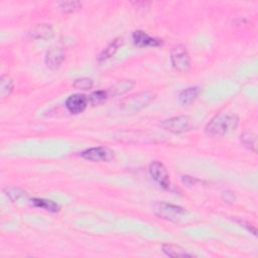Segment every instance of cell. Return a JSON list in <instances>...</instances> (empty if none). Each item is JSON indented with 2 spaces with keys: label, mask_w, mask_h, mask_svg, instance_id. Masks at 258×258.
Masks as SVG:
<instances>
[{
  "label": "cell",
  "mask_w": 258,
  "mask_h": 258,
  "mask_svg": "<svg viewBox=\"0 0 258 258\" xmlns=\"http://www.w3.org/2000/svg\"><path fill=\"white\" fill-rule=\"evenodd\" d=\"M239 124L237 115L229 112L217 114L206 126V132L211 136H223L234 131Z\"/></svg>",
  "instance_id": "1"
},
{
  "label": "cell",
  "mask_w": 258,
  "mask_h": 258,
  "mask_svg": "<svg viewBox=\"0 0 258 258\" xmlns=\"http://www.w3.org/2000/svg\"><path fill=\"white\" fill-rule=\"evenodd\" d=\"M155 99V94L152 92H140L123 99L119 103V109L121 112L130 113L136 112L138 110L149 105Z\"/></svg>",
  "instance_id": "2"
},
{
  "label": "cell",
  "mask_w": 258,
  "mask_h": 258,
  "mask_svg": "<svg viewBox=\"0 0 258 258\" xmlns=\"http://www.w3.org/2000/svg\"><path fill=\"white\" fill-rule=\"evenodd\" d=\"M171 61L173 68L180 73L188 72L191 69L190 55L182 45H176L172 49Z\"/></svg>",
  "instance_id": "3"
},
{
  "label": "cell",
  "mask_w": 258,
  "mask_h": 258,
  "mask_svg": "<svg viewBox=\"0 0 258 258\" xmlns=\"http://www.w3.org/2000/svg\"><path fill=\"white\" fill-rule=\"evenodd\" d=\"M154 211L159 217L171 221V222H177V221H179L187 213L185 209H182L178 206L163 202L157 203L154 206Z\"/></svg>",
  "instance_id": "4"
},
{
  "label": "cell",
  "mask_w": 258,
  "mask_h": 258,
  "mask_svg": "<svg viewBox=\"0 0 258 258\" xmlns=\"http://www.w3.org/2000/svg\"><path fill=\"white\" fill-rule=\"evenodd\" d=\"M162 127L172 133L179 134L190 131L193 127V122L189 116H177L165 120L162 123Z\"/></svg>",
  "instance_id": "5"
},
{
  "label": "cell",
  "mask_w": 258,
  "mask_h": 258,
  "mask_svg": "<svg viewBox=\"0 0 258 258\" xmlns=\"http://www.w3.org/2000/svg\"><path fill=\"white\" fill-rule=\"evenodd\" d=\"M81 157L94 163H108L114 159V153L105 146L93 147L81 154Z\"/></svg>",
  "instance_id": "6"
},
{
  "label": "cell",
  "mask_w": 258,
  "mask_h": 258,
  "mask_svg": "<svg viewBox=\"0 0 258 258\" xmlns=\"http://www.w3.org/2000/svg\"><path fill=\"white\" fill-rule=\"evenodd\" d=\"M150 172L152 177L164 189H170V175L167 168L160 162H153L150 166Z\"/></svg>",
  "instance_id": "7"
},
{
  "label": "cell",
  "mask_w": 258,
  "mask_h": 258,
  "mask_svg": "<svg viewBox=\"0 0 258 258\" xmlns=\"http://www.w3.org/2000/svg\"><path fill=\"white\" fill-rule=\"evenodd\" d=\"M88 98L85 95L75 94L70 96L66 101V107L72 114H80L88 105Z\"/></svg>",
  "instance_id": "8"
},
{
  "label": "cell",
  "mask_w": 258,
  "mask_h": 258,
  "mask_svg": "<svg viewBox=\"0 0 258 258\" xmlns=\"http://www.w3.org/2000/svg\"><path fill=\"white\" fill-rule=\"evenodd\" d=\"M132 38L134 41V44L140 48H158L163 46V41L160 39L152 38L151 35L145 33L142 30H135L132 34Z\"/></svg>",
  "instance_id": "9"
},
{
  "label": "cell",
  "mask_w": 258,
  "mask_h": 258,
  "mask_svg": "<svg viewBox=\"0 0 258 258\" xmlns=\"http://www.w3.org/2000/svg\"><path fill=\"white\" fill-rule=\"evenodd\" d=\"M29 36L34 40H49L54 36V29L47 23L36 24L29 30Z\"/></svg>",
  "instance_id": "10"
},
{
  "label": "cell",
  "mask_w": 258,
  "mask_h": 258,
  "mask_svg": "<svg viewBox=\"0 0 258 258\" xmlns=\"http://www.w3.org/2000/svg\"><path fill=\"white\" fill-rule=\"evenodd\" d=\"M65 60V53L60 48H53L46 55V64L51 70H57Z\"/></svg>",
  "instance_id": "11"
},
{
  "label": "cell",
  "mask_w": 258,
  "mask_h": 258,
  "mask_svg": "<svg viewBox=\"0 0 258 258\" xmlns=\"http://www.w3.org/2000/svg\"><path fill=\"white\" fill-rule=\"evenodd\" d=\"M135 85V82L132 80H124V81H120L118 83H116L115 85H113L111 88H110L107 93L108 96H120L123 95L127 92H129Z\"/></svg>",
  "instance_id": "12"
},
{
  "label": "cell",
  "mask_w": 258,
  "mask_h": 258,
  "mask_svg": "<svg viewBox=\"0 0 258 258\" xmlns=\"http://www.w3.org/2000/svg\"><path fill=\"white\" fill-rule=\"evenodd\" d=\"M200 91L201 90L199 87H189L185 90H182L178 95V102L183 106L191 104L198 97Z\"/></svg>",
  "instance_id": "13"
},
{
  "label": "cell",
  "mask_w": 258,
  "mask_h": 258,
  "mask_svg": "<svg viewBox=\"0 0 258 258\" xmlns=\"http://www.w3.org/2000/svg\"><path fill=\"white\" fill-rule=\"evenodd\" d=\"M122 45V39H116L111 44H109L105 50L101 52V54L98 56V62L103 63L113 57L115 53L118 51L119 47Z\"/></svg>",
  "instance_id": "14"
},
{
  "label": "cell",
  "mask_w": 258,
  "mask_h": 258,
  "mask_svg": "<svg viewBox=\"0 0 258 258\" xmlns=\"http://www.w3.org/2000/svg\"><path fill=\"white\" fill-rule=\"evenodd\" d=\"M163 251L170 257H192V254L188 253L182 247L174 244L163 245Z\"/></svg>",
  "instance_id": "15"
},
{
  "label": "cell",
  "mask_w": 258,
  "mask_h": 258,
  "mask_svg": "<svg viewBox=\"0 0 258 258\" xmlns=\"http://www.w3.org/2000/svg\"><path fill=\"white\" fill-rule=\"evenodd\" d=\"M14 88V83L12 79H10L8 76H2L0 79V96L3 99L10 96Z\"/></svg>",
  "instance_id": "16"
},
{
  "label": "cell",
  "mask_w": 258,
  "mask_h": 258,
  "mask_svg": "<svg viewBox=\"0 0 258 258\" xmlns=\"http://www.w3.org/2000/svg\"><path fill=\"white\" fill-rule=\"evenodd\" d=\"M31 205L38 208L45 209L46 211H50L53 213H57L60 211V207L53 201L50 200H45V199H32L31 200Z\"/></svg>",
  "instance_id": "17"
},
{
  "label": "cell",
  "mask_w": 258,
  "mask_h": 258,
  "mask_svg": "<svg viewBox=\"0 0 258 258\" xmlns=\"http://www.w3.org/2000/svg\"><path fill=\"white\" fill-rule=\"evenodd\" d=\"M241 141L243 144L247 147V149L251 150L252 152H257V137L256 135L251 131H246L241 135Z\"/></svg>",
  "instance_id": "18"
},
{
  "label": "cell",
  "mask_w": 258,
  "mask_h": 258,
  "mask_svg": "<svg viewBox=\"0 0 258 258\" xmlns=\"http://www.w3.org/2000/svg\"><path fill=\"white\" fill-rule=\"evenodd\" d=\"M81 6H82V3L80 1H72V0L71 1H62L59 3L60 9L66 13L76 11Z\"/></svg>",
  "instance_id": "19"
},
{
  "label": "cell",
  "mask_w": 258,
  "mask_h": 258,
  "mask_svg": "<svg viewBox=\"0 0 258 258\" xmlns=\"http://www.w3.org/2000/svg\"><path fill=\"white\" fill-rule=\"evenodd\" d=\"M93 80L90 78H80L73 83V87L79 90H89L93 87Z\"/></svg>",
  "instance_id": "20"
},
{
  "label": "cell",
  "mask_w": 258,
  "mask_h": 258,
  "mask_svg": "<svg viewBox=\"0 0 258 258\" xmlns=\"http://www.w3.org/2000/svg\"><path fill=\"white\" fill-rule=\"evenodd\" d=\"M107 97H108L107 91H96L90 95L88 100L91 102L92 105H99L102 104L107 99Z\"/></svg>",
  "instance_id": "21"
},
{
  "label": "cell",
  "mask_w": 258,
  "mask_h": 258,
  "mask_svg": "<svg viewBox=\"0 0 258 258\" xmlns=\"http://www.w3.org/2000/svg\"><path fill=\"white\" fill-rule=\"evenodd\" d=\"M4 192L6 193V196L12 201L15 202L17 200H19L21 197H23L25 195L24 191H22L20 188H7L4 190Z\"/></svg>",
  "instance_id": "22"
}]
</instances>
